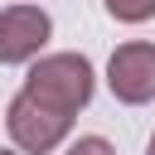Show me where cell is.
<instances>
[{"label":"cell","instance_id":"277c9868","mask_svg":"<svg viewBox=\"0 0 155 155\" xmlns=\"http://www.w3.org/2000/svg\"><path fill=\"white\" fill-rule=\"evenodd\" d=\"M48 39H53L48 10H39V5H10V10H0V63H10V68L29 63V58L44 53Z\"/></svg>","mask_w":155,"mask_h":155},{"label":"cell","instance_id":"3957f363","mask_svg":"<svg viewBox=\"0 0 155 155\" xmlns=\"http://www.w3.org/2000/svg\"><path fill=\"white\" fill-rule=\"evenodd\" d=\"M107 87L126 107L155 102V44L131 39V44L111 48V58H107Z\"/></svg>","mask_w":155,"mask_h":155},{"label":"cell","instance_id":"8992f818","mask_svg":"<svg viewBox=\"0 0 155 155\" xmlns=\"http://www.w3.org/2000/svg\"><path fill=\"white\" fill-rule=\"evenodd\" d=\"M63 155H116V150H111V140H107V136H78Z\"/></svg>","mask_w":155,"mask_h":155},{"label":"cell","instance_id":"52a82bcc","mask_svg":"<svg viewBox=\"0 0 155 155\" xmlns=\"http://www.w3.org/2000/svg\"><path fill=\"white\" fill-rule=\"evenodd\" d=\"M145 155H155V131H150V145H145Z\"/></svg>","mask_w":155,"mask_h":155},{"label":"cell","instance_id":"5b68a950","mask_svg":"<svg viewBox=\"0 0 155 155\" xmlns=\"http://www.w3.org/2000/svg\"><path fill=\"white\" fill-rule=\"evenodd\" d=\"M102 5H107V15L121 19V24H145V19H155V0H102Z\"/></svg>","mask_w":155,"mask_h":155},{"label":"cell","instance_id":"6da1fadb","mask_svg":"<svg viewBox=\"0 0 155 155\" xmlns=\"http://www.w3.org/2000/svg\"><path fill=\"white\" fill-rule=\"evenodd\" d=\"M92 87H97V73H92L87 53H39V58H29L24 92L39 97L44 107H58V111L78 116L92 102Z\"/></svg>","mask_w":155,"mask_h":155},{"label":"cell","instance_id":"ba28073f","mask_svg":"<svg viewBox=\"0 0 155 155\" xmlns=\"http://www.w3.org/2000/svg\"><path fill=\"white\" fill-rule=\"evenodd\" d=\"M0 155H19V150H0Z\"/></svg>","mask_w":155,"mask_h":155},{"label":"cell","instance_id":"7a4b0ae2","mask_svg":"<svg viewBox=\"0 0 155 155\" xmlns=\"http://www.w3.org/2000/svg\"><path fill=\"white\" fill-rule=\"evenodd\" d=\"M5 126H10V140L19 155H53L68 131H73V116L58 111V107H44L39 97H29L19 87V97L5 107Z\"/></svg>","mask_w":155,"mask_h":155}]
</instances>
